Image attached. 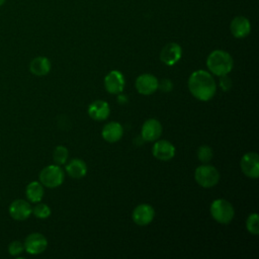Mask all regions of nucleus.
Returning <instances> with one entry per match:
<instances>
[{
    "label": "nucleus",
    "mask_w": 259,
    "mask_h": 259,
    "mask_svg": "<svg viewBox=\"0 0 259 259\" xmlns=\"http://www.w3.org/2000/svg\"><path fill=\"white\" fill-rule=\"evenodd\" d=\"M190 93L200 101L210 100L217 91V84L213 77L204 70L194 71L188 79Z\"/></svg>",
    "instance_id": "nucleus-1"
},
{
    "label": "nucleus",
    "mask_w": 259,
    "mask_h": 259,
    "mask_svg": "<svg viewBox=\"0 0 259 259\" xmlns=\"http://www.w3.org/2000/svg\"><path fill=\"white\" fill-rule=\"evenodd\" d=\"M206 66L213 75L223 76L228 75L232 71L234 62L231 55L226 51L214 50L208 55Z\"/></svg>",
    "instance_id": "nucleus-2"
},
{
    "label": "nucleus",
    "mask_w": 259,
    "mask_h": 259,
    "mask_svg": "<svg viewBox=\"0 0 259 259\" xmlns=\"http://www.w3.org/2000/svg\"><path fill=\"white\" fill-rule=\"evenodd\" d=\"M210 214L215 222L220 224H229L234 218L235 210L228 200L219 198L212 201L210 205Z\"/></svg>",
    "instance_id": "nucleus-3"
},
{
    "label": "nucleus",
    "mask_w": 259,
    "mask_h": 259,
    "mask_svg": "<svg viewBox=\"0 0 259 259\" xmlns=\"http://www.w3.org/2000/svg\"><path fill=\"white\" fill-rule=\"evenodd\" d=\"M64 181V171L59 165H49L39 173V182L49 188H56Z\"/></svg>",
    "instance_id": "nucleus-4"
},
{
    "label": "nucleus",
    "mask_w": 259,
    "mask_h": 259,
    "mask_svg": "<svg viewBox=\"0 0 259 259\" xmlns=\"http://www.w3.org/2000/svg\"><path fill=\"white\" fill-rule=\"evenodd\" d=\"M194 178L200 186L209 188L219 182L220 173L215 167L211 165H200L194 172Z\"/></svg>",
    "instance_id": "nucleus-5"
},
{
    "label": "nucleus",
    "mask_w": 259,
    "mask_h": 259,
    "mask_svg": "<svg viewBox=\"0 0 259 259\" xmlns=\"http://www.w3.org/2000/svg\"><path fill=\"white\" fill-rule=\"evenodd\" d=\"M24 250L31 255H38L42 253L48 247L47 238L40 233L29 234L24 240Z\"/></svg>",
    "instance_id": "nucleus-6"
},
{
    "label": "nucleus",
    "mask_w": 259,
    "mask_h": 259,
    "mask_svg": "<svg viewBox=\"0 0 259 259\" xmlns=\"http://www.w3.org/2000/svg\"><path fill=\"white\" fill-rule=\"evenodd\" d=\"M242 172L253 179L258 178L259 175V156L255 152L246 153L240 162Z\"/></svg>",
    "instance_id": "nucleus-7"
},
{
    "label": "nucleus",
    "mask_w": 259,
    "mask_h": 259,
    "mask_svg": "<svg viewBox=\"0 0 259 259\" xmlns=\"http://www.w3.org/2000/svg\"><path fill=\"white\" fill-rule=\"evenodd\" d=\"M32 213L30 203L24 199H15L9 205V214L15 221H24Z\"/></svg>",
    "instance_id": "nucleus-8"
},
{
    "label": "nucleus",
    "mask_w": 259,
    "mask_h": 259,
    "mask_svg": "<svg viewBox=\"0 0 259 259\" xmlns=\"http://www.w3.org/2000/svg\"><path fill=\"white\" fill-rule=\"evenodd\" d=\"M124 77L123 75L117 71H110L104 78V86L107 92L111 94H118L124 88Z\"/></svg>",
    "instance_id": "nucleus-9"
},
{
    "label": "nucleus",
    "mask_w": 259,
    "mask_h": 259,
    "mask_svg": "<svg viewBox=\"0 0 259 259\" xmlns=\"http://www.w3.org/2000/svg\"><path fill=\"white\" fill-rule=\"evenodd\" d=\"M182 56V49L176 42L167 44L160 53V60L167 66L175 65Z\"/></svg>",
    "instance_id": "nucleus-10"
},
{
    "label": "nucleus",
    "mask_w": 259,
    "mask_h": 259,
    "mask_svg": "<svg viewBox=\"0 0 259 259\" xmlns=\"http://www.w3.org/2000/svg\"><path fill=\"white\" fill-rule=\"evenodd\" d=\"M158 79L152 74H142L136 80V88L143 95H150L158 89Z\"/></svg>",
    "instance_id": "nucleus-11"
},
{
    "label": "nucleus",
    "mask_w": 259,
    "mask_h": 259,
    "mask_svg": "<svg viewBox=\"0 0 259 259\" xmlns=\"http://www.w3.org/2000/svg\"><path fill=\"white\" fill-rule=\"evenodd\" d=\"M142 139L148 142L157 141L162 135V124L156 118L146 120L142 126Z\"/></svg>",
    "instance_id": "nucleus-12"
},
{
    "label": "nucleus",
    "mask_w": 259,
    "mask_h": 259,
    "mask_svg": "<svg viewBox=\"0 0 259 259\" xmlns=\"http://www.w3.org/2000/svg\"><path fill=\"white\" fill-rule=\"evenodd\" d=\"M230 30L236 38H244L251 31V23L245 16H236L230 23Z\"/></svg>",
    "instance_id": "nucleus-13"
},
{
    "label": "nucleus",
    "mask_w": 259,
    "mask_h": 259,
    "mask_svg": "<svg viewBox=\"0 0 259 259\" xmlns=\"http://www.w3.org/2000/svg\"><path fill=\"white\" fill-rule=\"evenodd\" d=\"M155 217L154 208L147 203H142L133 210V220L139 226H146L150 224Z\"/></svg>",
    "instance_id": "nucleus-14"
},
{
    "label": "nucleus",
    "mask_w": 259,
    "mask_h": 259,
    "mask_svg": "<svg viewBox=\"0 0 259 259\" xmlns=\"http://www.w3.org/2000/svg\"><path fill=\"white\" fill-rule=\"evenodd\" d=\"M153 155L158 160L168 161L174 157L175 148L170 142L166 140H160L157 141L153 147Z\"/></svg>",
    "instance_id": "nucleus-15"
},
{
    "label": "nucleus",
    "mask_w": 259,
    "mask_h": 259,
    "mask_svg": "<svg viewBox=\"0 0 259 259\" xmlns=\"http://www.w3.org/2000/svg\"><path fill=\"white\" fill-rule=\"evenodd\" d=\"M110 112L109 105L104 100H95L88 107V114L95 120H104Z\"/></svg>",
    "instance_id": "nucleus-16"
},
{
    "label": "nucleus",
    "mask_w": 259,
    "mask_h": 259,
    "mask_svg": "<svg viewBox=\"0 0 259 259\" xmlns=\"http://www.w3.org/2000/svg\"><path fill=\"white\" fill-rule=\"evenodd\" d=\"M102 138L109 143H115L120 140L123 134L122 126L117 121H110L102 128Z\"/></svg>",
    "instance_id": "nucleus-17"
},
{
    "label": "nucleus",
    "mask_w": 259,
    "mask_h": 259,
    "mask_svg": "<svg viewBox=\"0 0 259 259\" xmlns=\"http://www.w3.org/2000/svg\"><path fill=\"white\" fill-rule=\"evenodd\" d=\"M29 70L35 76H45L51 71V62L46 57H36L30 62Z\"/></svg>",
    "instance_id": "nucleus-18"
},
{
    "label": "nucleus",
    "mask_w": 259,
    "mask_h": 259,
    "mask_svg": "<svg viewBox=\"0 0 259 259\" xmlns=\"http://www.w3.org/2000/svg\"><path fill=\"white\" fill-rule=\"evenodd\" d=\"M68 175L75 179H80L86 175L87 166L81 159H73L66 165Z\"/></svg>",
    "instance_id": "nucleus-19"
},
{
    "label": "nucleus",
    "mask_w": 259,
    "mask_h": 259,
    "mask_svg": "<svg viewBox=\"0 0 259 259\" xmlns=\"http://www.w3.org/2000/svg\"><path fill=\"white\" fill-rule=\"evenodd\" d=\"M25 194L30 202H39L44 197V185L38 181H32L27 184Z\"/></svg>",
    "instance_id": "nucleus-20"
},
{
    "label": "nucleus",
    "mask_w": 259,
    "mask_h": 259,
    "mask_svg": "<svg viewBox=\"0 0 259 259\" xmlns=\"http://www.w3.org/2000/svg\"><path fill=\"white\" fill-rule=\"evenodd\" d=\"M68 156H69L68 150L64 146L56 147L54 152H53V158H54V161L56 162L57 165L65 164L67 162Z\"/></svg>",
    "instance_id": "nucleus-21"
},
{
    "label": "nucleus",
    "mask_w": 259,
    "mask_h": 259,
    "mask_svg": "<svg viewBox=\"0 0 259 259\" xmlns=\"http://www.w3.org/2000/svg\"><path fill=\"white\" fill-rule=\"evenodd\" d=\"M32 213L38 219H47L51 215V208L48 204L36 202L35 206L32 208Z\"/></svg>",
    "instance_id": "nucleus-22"
},
{
    "label": "nucleus",
    "mask_w": 259,
    "mask_h": 259,
    "mask_svg": "<svg viewBox=\"0 0 259 259\" xmlns=\"http://www.w3.org/2000/svg\"><path fill=\"white\" fill-rule=\"evenodd\" d=\"M259 217L257 213H252L248 217L246 221V227L249 233L253 235L259 234Z\"/></svg>",
    "instance_id": "nucleus-23"
},
{
    "label": "nucleus",
    "mask_w": 259,
    "mask_h": 259,
    "mask_svg": "<svg viewBox=\"0 0 259 259\" xmlns=\"http://www.w3.org/2000/svg\"><path fill=\"white\" fill-rule=\"evenodd\" d=\"M197 157L199 159V161H201L202 163H207L211 160L212 158V150L210 147L203 145L200 146L197 150Z\"/></svg>",
    "instance_id": "nucleus-24"
},
{
    "label": "nucleus",
    "mask_w": 259,
    "mask_h": 259,
    "mask_svg": "<svg viewBox=\"0 0 259 259\" xmlns=\"http://www.w3.org/2000/svg\"><path fill=\"white\" fill-rule=\"evenodd\" d=\"M24 250V245L22 242L16 240V241H12L9 246H8V252L10 255L12 256H17L19 254H21Z\"/></svg>",
    "instance_id": "nucleus-25"
},
{
    "label": "nucleus",
    "mask_w": 259,
    "mask_h": 259,
    "mask_svg": "<svg viewBox=\"0 0 259 259\" xmlns=\"http://www.w3.org/2000/svg\"><path fill=\"white\" fill-rule=\"evenodd\" d=\"M221 79H220V86L222 88L223 91H229L232 87V80L231 78L228 76V75H223V76H220Z\"/></svg>",
    "instance_id": "nucleus-26"
},
{
    "label": "nucleus",
    "mask_w": 259,
    "mask_h": 259,
    "mask_svg": "<svg viewBox=\"0 0 259 259\" xmlns=\"http://www.w3.org/2000/svg\"><path fill=\"white\" fill-rule=\"evenodd\" d=\"M158 88H160L164 92H169L173 88V84L169 79H163L160 83H158Z\"/></svg>",
    "instance_id": "nucleus-27"
},
{
    "label": "nucleus",
    "mask_w": 259,
    "mask_h": 259,
    "mask_svg": "<svg viewBox=\"0 0 259 259\" xmlns=\"http://www.w3.org/2000/svg\"><path fill=\"white\" fill-rule=\"evenodd\" d=\"M117 99H118V102H121V103H123V102L126 101V98H125L124 95H119Z\"/></svg>",
    "instance_id": "nucleus-28"
},
{
    "label": "nucleus",
    "mask_w": 259,
    "mask_h": 259,
    "mask_svg": "<svg viewBox=\"0 0 259 259\" xmlns=\"http://www.w3.org/2000/svg\"><path fill=\"white\" fill-rule=\"evenodd\" d=\"M5 1H6V0H0V7L5 3Z\"/></svg>",
    "instance_id": "nucleus-29"
}]
</instances>
